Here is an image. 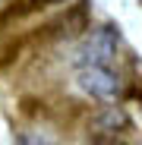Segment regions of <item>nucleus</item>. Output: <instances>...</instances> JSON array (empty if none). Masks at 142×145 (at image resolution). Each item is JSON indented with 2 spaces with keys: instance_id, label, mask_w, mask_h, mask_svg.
<instances>
[{
  "instance_id": "f03ea898",
  "label": "nucleus",
  "mask_w": 142,
  "mask_h": 145,
  "mask_svg": "<svg viewBox=\"0 0 142 145\" xmlns=\"http://www.w3.org/2000/svg\"><path fill=\"white\" fill-rule=\"evenodd\" d=\"M117 54V29L114 25H101V29H95L88 32V38L82 41L79 47V63H101L107 66Z\"/></svg>"
},
{
  "instance_id": "20e7f679",
  "label": "nucleus",
  "mask_w": 142,
  "mask_h": 145,
  "mask_svg": "<svg viewBox=\"0 0 142 145\" xmlns=\"http://www.w3.org/2000/svg\"><path fill=\"white\" fill-rule=\"evenodd\" d=\"M88 145H123L117 136H104V133H92V142Z\"/></svg>"
},
{
  "instance_id": "423d86ee",
  "label": "nucleus",
  "mask_w": 142,
  "mask_h": 145,
  "mask_svg": "<svg viewBox=\"0 0 142 145\" xmlns=\"http://www.w3.org/2000/svg\"><path fill=\"white\" fill-rule=\"evenodd\" d=\"M22 145H54V142L44 139V136H26V139H22Z\"/></svg>"
},
{
  "instance_id": "f257e3e1",
  "label": "nucleus",
  "mask_w": 142,
  "mask_h": 145,
  "mask_svg": "<svg viewBox=\"0 0 142 145\" xmlns=\"http://www.w3.org/2000/svg\"><path fill=\"white\" fill-rule=\"evenodd\" d=\"M76 82L85 95L98 101H114L120 95V79L101 63H79V72H76Z\"/></svg>"
},
{
  "instance_id": "7ed1b4c3",
  "label": "nucleus",
  "mask_w": 142,
  "mask_h": 145,
  "mask_svg": "<svg viewBox=\"0 0 142 145\" xmlns=\"http://www.w3.org/2000/svg\"><path fill=\"white\" fill-rule=\"evenodd\" d=\"M126 114L120 110V107H107V110H101L98 117H95V123H92V133H104V136H117L120 129H126Z\"/></svg>"
},
{
  "instance_id": "39448f33",
  "label": "nucleus",
  "mask_w": 142,
  "mask_h": 145,
  "mask_svg": "<svg viewBox=\"0 0 142 145\" xmlns=\"http://www.w3.org/2000/svg\"><path fill=\"white\" fill-rule=\"evenodd\" d=\"M22 3H26V10H41V7H57L63 0H22Z\"/></svg>"
}]
</instances>
